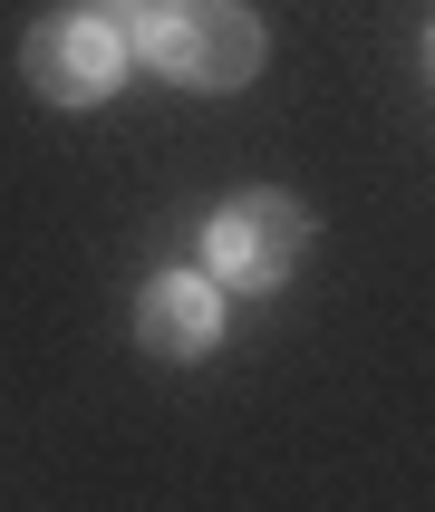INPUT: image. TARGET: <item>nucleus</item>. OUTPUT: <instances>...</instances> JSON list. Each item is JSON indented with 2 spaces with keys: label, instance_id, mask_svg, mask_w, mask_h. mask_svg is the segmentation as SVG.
<instances>
[{
  "label": "nucleus",
  "instance_id": "423d86ee",
  "mask_svg": "<svg viewBox=\"0 0 435 512\" xmlns=\"http://www.w3.org/2000/svg\"><path fill=\"white\" fill-rule=\"evenodd\" d=\"M426 58H435V29H426Z\"/></svg>",
  "mask_w": 435,
  "mask_h": 512
},
{
  "label": "nucleus",
  "instance_id": "f257e3e1",
  "mask_svg": "<svg viewBox=\"0 0 435 512\" xmlns=\"http://www.w3.org/2000/svg\"><path fill=\"white\" fill-rule=\"evenodd\" d=\"M136 49L155 78L194 87V97H232L261 78V20L252 0H155L136 20Z\"/></svg>",
  "mask_w": 435,
  "mask_h": 512
},
{
  "label": "nucleus",
  "instance_id": "f03ea898",
  "mask_svg": "<svg viewBox=\"0 0 435 512\" xmlns=\"http://www.w3.org/2000/svg\"><path fill=\"white\" fill-rule=\"evenodd\" d=\"M126 58H136V29L97 20V10H49V20L20 39V78L39 107H107L126 87Z\"/></svg>",
  "mask_w": 435,
  "mask_h": 512
},
{
  "label": "nucleus",
  "instance_id": "7ed1b4c3",
  "mask_svg": "<svg viewBox=\"0 0 435 512\" xmlns=\"http://www.w3.org/2000/svg\"><path fill=\"white\" fill-rule=\"evenodd\" d=\"M310 252V203L281 194V184H252V194L213 203V223H203V271L223 290H281Z\"/></svg>",
  "mask_w": 435,
  "mask_h": 512
},
{
  "label": "nucleus",
  "instance_id": "20e7f679",
  "mask_svg": "<svg viewBox=\"0 0 435 512\" xmlns=\"http://www.w3.org/2000/svg\"><path fill=\"white\" fill-rule=\"evenodd\" d=\"M223 300L232 290L213 281V271H155V281L136 290V339L145 358H165V368H194V358H213L223 348Z\"/></svg>",
  "mask_w": 435,
  "mask_h": 512
},
{
  "label": "nucleus",
  "instance_id": "39448f33",
  "mask_svg": "<svg viewBox=\"0 0 435 512\" xmlns=\"http://www.w3.org/2000/svg\"><path fill=\"white\" fill-rule=\"evenodd\" d=\"M87 10H97V20H116V29H136V20H145V0H87Z\"/></svg>",
  "mask_w": 435,
  "mask_h": 512
}]
</instances>
